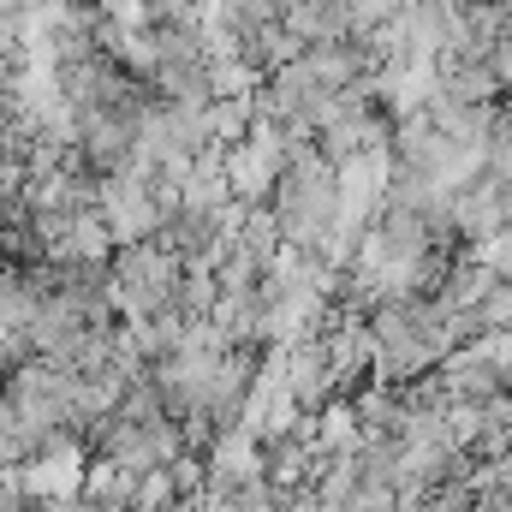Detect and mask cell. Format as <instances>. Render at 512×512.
Wrapping results in <instances>:
<instances>
[{
	"instance_id": "obj_1",
	"label": "cell",
	"mask_w": 512,
	"mask_h": 512,
	"mask_svg": "<svg viewBox=\"0 0 512 512\" xmlns=\"http://www.w3.org/2000/svg\"><path fill=\"white\" fill-rule=\"evenodd\" d=\"M364 447V417L352 405V393H334L322 411H316V453H358Z\"/></svg>"
},
{
	"instance_id": "obj_2",
	"label": "cell",
	"mask_w": 512,
	"mask_h": 512,
	"mask_svg": "<svg viewBox=\"0 0 512 512\" xmlns=\"http://www.w3.org/2000/svg\"><path fill=\"white\" fill-rule=\"evenodd\" d=\"M179 501H185V489H179L173 465H155V471H143V477H137V495H131V512H173Z\"/></svg>"
},
{
	"instance_id": "obj_3",
	"label": "cell",
	"mask_w": 512,
	"mask_h": 512,
	"mask_svg": "<svg viewBox=\"0 0 512 512\" xmlns=\"http://www.w3.org/2000/svg\"><path fill=\"white\" fill-rule=\"evenodd\" d=\"M36 358V340H30V328H0V376H12L18 364H30Z\"/></svg>"
},
{
	"instance_id": "obj_4",
	"label": "cell",
	"mask_w": 512,
	"mask_h": 512,
	"mask_svg": "<svg viewBox=\"0 0 512 512\" xmlns=\"http://www.w3.org/2000/svg\"><path fill=\"white\" fill-rule=\"evenodd\" d=\"M0 512H30V489H24V465L0 471Z\"/></svg>"
}]
</instances>
